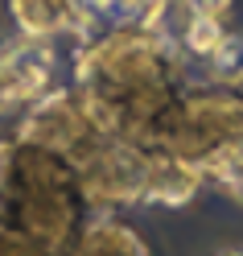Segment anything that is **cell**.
I'll list each match as a JSON object with an SVG mask.
<instances>
[{"instance_id":"6da1fadb","label":"cell","mask_w":243,"mask_h":256,"mask_svg":"<svg viewBox=\"0 0 243 256\" xmlns=\"http://www.w3.org/2000/svg\"><path fill=\"white\" fill-rule=\"evenodd\" d=\"M91 202L66 153L0 140V223L37 244L45 256H70L91 219Z\"/></svg>"},{"instance_id":"7a4b0ae2","label":"cell","mask_w":243,"mask_h":256,"mask_svg":"<svg viewBox=\"0 0 243 256\" xmlns=\"http://www.w3.org/2000/svg\"><path fill=\"white\" fill-rule=\"evenodd\" d=\"M74 166H78V182H83V194H87L95 215L111 211V206L144 202V190H149V166H153L149 149L99 132L83 153L74 157Z\"/></svg>"},{"instance_id":"3957f363","label":"cell","mask_w":243,"mask_h":256,"mask_svg":"<svg viewBox=\"0 0 243 256\" xmlns=\"http://www.w3.org/2000/svg\"><path fill=\"white\" fill-rule=\"evenodd\" d=\"M70 256H153V252L132 223L116 219L111 211H99L87 219V228L74 240Z\"/></svg>"},{"instance_id":"277c9868","label":"cell","mask_w":243,"mask_h":256,"mask_svg":"<svg viewBox=\"0 0 243 256\" xmlns=\"http://www.w3.org/2000/svg\"><path fill=\"white\" fill-rule=\"evenodd\" d=\"M8 12L25 42H50L74 25H87L78 0H8Z\"/></svg>"},{"instance_id":"5b68a950","label":"cell","mask_w":243,"mask_h":256,"mask_svg":"<svg viewBox=\"0 0 243 256\" xmlns=\"http://www.w3.org/2000/svg\"><path fill=\"white\" fill-rule=\"evenodd\" d=\"M153 166H149V190H144V202H157V206H186L194 202L202 186V170L190 166V162H177V157L165 153H149Z\"/></svg>"},{"instance_id":"8992f818","label":"cell","mask_w":243,"mask_h":256,"mask_svg":"<svg viewBox=\"0 0 243 256\" xmlns=\"http://www.w3.org/2000/svg\"><path fill=\"white\" fill-rule=\"evenodd\" d=\"M0 58H4V66H8V74H12V87L21 91V104H25V100H41L45 87H50V74H54L50 46L25 42V46H17V50L0 54Z\"/></svg>"},{"instance_id":"52a82bcc","label":"cell","mask_w":243,"mask_h":256,"mask_svg":"<svg viewBox=\"0 0 243 256\" xmlns=\"http://www.w3.org/2000/svg\"><path fill=\"white\" fill-rule=\"evenodd\" d=\"M215 87H243V34H227L223 46L206 58Z\"/></svg>"},{"instance_id":"ba28073f","label":"cell","mask_w":243,"mask_h":256,"mask_svg":"<svg viewBox=\"0 0 243 256\" xmlns=\"http://www.w3.org/2000/svg\"><path fill=\"white\" fill-rule=\"evenodd\" d=\"M223 38H227V21H215V17H186V29H182V50L186 54H194V58H210L223 46Z\"/></svg>"},{"instance_id":"9c48e42d","label":"cell","mask_w":243,"mask_h":256,"mask_svg":"<svg viewBox=\"0 0 243 256\" xmlns=\"http://www.w3.org/2000/svg\"><path fill=\"white\" fill-rule=\"evenodd\" d=\"M0 256H45L37 244H29L25 236H17L12 228H4L0 223Z\"/></svg>"},{"instance_id":"30bf717a","label":"cell","mask_w":243,"mask_h":256,"mask_svg":"<svg viewBox=\"0 0 243 256\" xmlns=\"http://www.w3.org/2000/svg\"><path fill=\"white\" fill-rule=\"evenodd\" d=\"M194 17H215V21H227L231 12V0H186Z\"/></svg>"},{"instance_id":"8fae6325","label":"cell","mask_w":243,"mask_h":256,"mask_svg":"<svg viewBox=\"0 0 243 256\" xmlns=\"http://www.w3.org/2000/svg\"><path fill=\"white\" fill-rule=\"evenodd\" d=\"M223 190H227V194H231L235 202H243V174H239V178H235L231 186H223Z\"/></svg>"},{"instance_id":"7c38bea8","label":"cell","mask_w":243,"mask_h":256,"mask_svg":"<svg viewBox=\"0 0 243 256\" xmlns=\"http://www.w3.org/2000/svg\"><path fill=\"white\" fill-rule=\"evenodd\" d=\"M219 256H243V248H231V252H219Z\"/></svg>"},{"instance_id":"4fadbf2b","label":"cell","mask_w":243,"mask_h":256,"mask_svg":"<svg viewBox=\"0 0 243 256\" xmlns=\"http://www.w3.org/2000/svg\"><path fill=\"white\" fill-rule=\"evenodd\" d=\"M0 112H8V108H4V100H0Z\"/></svg>"}]
</instances>
